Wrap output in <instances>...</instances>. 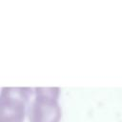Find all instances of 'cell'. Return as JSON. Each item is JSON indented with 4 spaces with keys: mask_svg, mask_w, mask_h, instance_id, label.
I'll use <instances>...</instances> for the list:
<instances>
[{
    "mask_svg": "<svg viewBox=\"0 0 122 122\" xmlns=\"http://www.w3.org/2000/svg\"><path fill=\"white\" fill-rule=\"evenodd\" d=\"M58 87L34 88L33 98L28 109L30 122H59L61 108L58 102Z\"/></svg>",
    "mask_w": 122,
    "mask_h": 122,
    "instance_id": "1",
    "label": "cell"
},
{
    "mask_svg": "<svg viewBox=\"0 0 122 122\" xmlns=\"http://www.w3.org/2000/svg\"><path fill=\"white\" fill-rule=\"evenodd\" d=\"M34 89L4 87L0 94V122H23Z\"/></svg>",
    "mask_w": 122,
    "mask_h": 122,
    "instance_id": "2",
    "label": "cell"
}]
</instances>
